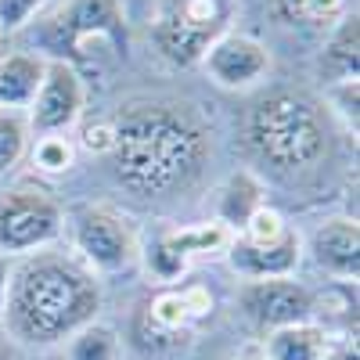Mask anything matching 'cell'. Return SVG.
I'll use <instances>...</instances> for the list:
<instances>
[{
	"instance_id": "17",
	"label": "cell",
	"mask_w": 360,
	"mask_h": 360,
	"mask_svg": "<svg viewBox=\"0 0 360 360\" xmlns=\"http://www.w3.org/2000/svg\"><path fill=\"white\" fill-rule=\"evenodd\" d=\"M332 332H324L314 321H299V324H285L266 332L263 342V360H321Z\"/></svg>"
},
{
	"instance_id": "9",
	"label": "cell",
	"mask_w": 360,
	"mask_h": 360,
	"mask_svg": "<svg viewBox=\"0 0 360 360\" xmlns=\"http://www.w3.org/2000/svg\"><path fill=\"white\" fill-rule=\"evenodd\" d=\"M310 307H314V292L307 285H299L295 278L242 281V288H238V310L263 335L285 324L310 321Z\"/></svg>"
},
{
	"instance_id": "28",
	"label": "cell",
	"mask_w": 360,
	"mask_h": 360,
	"mask_svg": "<svg viewBox=\"0 0 360 360\" xmlns=\"http://www.w3.org/2000/svg\"><path fill=\"white\" fill-rule=\"evenodd\" d=\"M321 360H360V349H356V332H353V335H339V339H332Z\"/></svg>"
},
{
	"instance_id": "15",
	"label": "cell",
	"mask_w": 360,
	"mask_h": 360,
	"mask_svg": "<svg viewBox=\"0 0 360 360\" xmlns=\"http://www.w3.org/2000/svg\"><path fill=\"white\" fill-rule=\"evenodd\" d=\"M317 69H321V79L328 86L360 76V18H356V11H349L335 22L332 37H328V44L321 51Z\"/></svg>"
},
{
	"instance_id": "5",
	"label": "cell",
	"mask_w": 360,
	"mask_h": 360,
	"mask_svg": "<svg viewBox=\"0 0 360 360\" xmlns=\"http://www.w3.org/2000/svg\"><path fill=\"white\" fill-rule=\"evenodd\" d=\"M44 58H62L72 69L90 54V47L127 54V15L119 0H65L40 33Z\"/></svg>"
},
{
	"instance_id": "25",
	"label": "cell",
	"mask_w": 360,
	"mask_h": 360,
	"mask_svg": "<svg viewBox=\"0 0 360 360\" xmlns=\"http://www.w3.org/2000/svg\"><path fill=\"white\" fill-rule=\"evenodd\" d=\"M44 8H47V0H0V33L4 37L18 33V29H25Z\"/></svg>"
},
{
	"instance_id": "24",
	"label": "cell",
	"mask_w": 360,
	"mask_h": 360,
	"mask_svg": "<svg viewBox=\"0 0 360 360\" xmlns=\"http://www.w3.org/2000/svg\"><path fill=\"white\" fill-rule=\"evenodd\" d=\"M292 231L295 227L285 220V213H278L274 205H259L234 238H242V242H249V245H278V242H285Z\"/></svg>"
},
{
	"instance_id": "29",
	"label": "cell",
	"mask_w": 360,
	"mask_h": 360,
	"mask_svg": "<svg viewBox=\"0 0 360 360\" xmlns=\"http://www.w3.org/2000/svg\"><path fill=\"white\" fill-rule=\"evenodd\" d=\"M8 278H11V256L0 252V314H4V295H8Z\"/></svg>"
},
{
	"instance_id": "11",
	"label": "cell",
	"mask_w": 360,
	"mask_h": 360,
	"mask_svg": "<svg viewBox=\"0 0 360 360\" xmlns=\"http://www.w3.org/2000/svg\"><path fill=\"white\" fill-rule=\"evenodd\" d=\"M307 252L324 274H332L346 285L349 281L356 285V274H360V227H356L353 217H332V220L317 224V231L307 242Z\"/></svg>"
},
{
	"instance_id": "20",
	"label": "cell",
	"mask_w": 360,
	"mask_h": 360,
	"mask_svg": "<svg viewBox=\"0 0 360 360\" xmlns=\"http://www.w3.org/2000/svg\"><path fill=\"white\" fill-rule=\"evenodd\" d=\"M166 238L188 259H195V256H205V252H227L234 234L217 220H205V224H191V227H180V231H166Z\"/></svg>"
},
{
	"instance_id": "14",
	"label": "cell",
	"mask_w": 360,
	"mask_h": 360,
	"mask_svg": "<svg viewBox=\"0 0 360 360\" xmlns=\"http://www.w3.org/2000/svg\"><path fill=\"white\" fill-rule=\"evenodd\" d=\"M44 69H47V58L37 51H15L0 58V108L25 112L40 90Z\"/></svg>"
},
{
	"instance_id": "26",
	"label": "cell",
	"mask_w": 360,
	"mask_h": 360,
	"mask_svg": "<svg viewBox=\"0 0 360 360\" xmlns=\"http://www.w3.org/2000/svg\"><path fill=\"white\" fill-rule=\"evenodd\" d=\"M328 112H335L342 119V127L356 134V79L328 86Z\"/></svg>"
},
{
	"instance_id": "16",
	"label": "cell",
	"mask_w": 360,
	"mask_h": 360,
	"mask_svg": "<svg viewBox=\"0 0 360 360\" xmlns=\"http://www.w3.org/2000/svg\"><path fill=\"white\" fill-rule=\"evenodd\" d=\"M259 205H266L263 180L252 169H238V173H231L224 180V188L217 191V224H224L231 234H238Z\"/></svg>"
},
{
	"instance_id": "8",
	"label": "cell",
	"mask_w": 360,
	"mask_h": 360,
	"mask_svg": "<svg viewBox=\"0 0 360 360\" xmlns=\"http://www.w3.org/2000/svg\"><path fill=\"white\" fill-rule=\"evenodd\" d=\"M86 108V83L83 72L72 69L62 58H47V69L40 79V90L33 105L25 108V123L33 137L44 134H69L72 127H79Z\"/></svg>"
},
{
	"instance_id": "23",
	"label": "cell",
	"mask_w": 360,
	"mask_h": 360,
	"mask_svg": "<svg viewBox=\"0 0 360 360\" xmlns=\"http://www.w3.org/2000/svg\"><path fill=\"white\" fill-rule=\"evenodd\" d=\"M141 259H144V266H148V274H152L155 281H162V285H173L176 278H184V270L191 266V259L180 252L166 234L152 238V245L141 252Z\"/></svg>"
},
{
	"instance_id": "1",
	"label": "cell",
	"mask_w": 360,
	"mask_h": 360,
	"mask_svg": "<svg viewBox=\"0 0 360 360\" xmlns=\"http://www.w3.org/2000/svg\"><path fill=\"white\" fill-rule=\"evenodd\" d=\"M213 155L202 115L188 101L134 98L112 115V173L134 198L159 202L191 191Z\"/></svg>"
},
{
	"instance_id": "21",
	"label": "cell",
	"mask_w": 360,
	"mask_h": 360,
	"mask_svg": "<svg viewBox=\"0 0 360 360\" xmlns=\"http://www.w3.org/2000/svg\"><path fill=\"white\" fill-rule=\"evenodd\" d=\"M76 137L69 134H44L33 137V148H29V159L40 173H69L76 162Z\"/></svg>"
},
{
	"instance_id": "4",
	"label": "cell",
	"mask_w": 360,
	"mask_h": 360,
	"mask_svg": "<svg viewBox=\"0 0 360 360\" xmlns=\"http://www.w3.org/2000/svg\"><path fill=\"white\" fill-rule=\"evenodd\" d=\"M238 15V0H159L152 15V44L173 69H195L205 51Z\"/></svg>"
},
{
	"instance_id": "30",
	"label": "cell",
	"mask_w": 360,
	"mask_h": 360,
	"mask_svg": "<svg viewBox=\"0 0 360 360\" xmlns=\"http://www.w3.org/2000/svg\"><path fill=\"white\" fill-rule=\"evenodd\" d=\"M0 360H22V349H18L4 332H0Z\"/></svg>"
},
{
	"instance_id": "6",
	"label": "cell",
	"mask_w": 360,
	"mask_h": 360,
	"mask_svg": "<svg viewBox=\"0 0 360 360\" xmlns=\"http://www.w3.org/2000/svg\"><path fill=\"white\" fill-rule=\"evenodd\" d=\"M72 252L94 270L98 278L123 274L141 259V242L134 224L108 202H83L69 213Z\"/></svg>"
},
{
	"instance_id": "10",
	"label": "cell",
	"mask_w": 360,
	"mask_h": 360,
	"mask_svg": "<svg viewBox=\"0 0 360 360\" xmlns=\"http://www.w3.org/2000/svg\"><path fill=\"white\" fill-rule=\"evenodd\" d=\"M205 69V76L213 79L217 86L224 90H249L256 83L266 79L270 65H274V58H270L266 44L256 40L252 33H224L213 47L205 51V58L198 62Z\"/></svg>"
},
{
	"instance_id": "13",
	"label": "cell",
	"mask_w": 360,
	"mask_h": 360,
	"mask_svg": "<svg viewBox=\"0 0 360 360\" xmlns=\"http://www.w3.org/2000/svg\"><path fill=\"white\" fill-rule=\"evenodd\" d=\"M205 314H213V292L202 285H184V288H162L148 303V324L162 335L188 332Z\"/></svg>"
},
{
	"instance_id": "12",
	"label": "cell",
	"mask_w": 360,
	"mask_h": 360,
	"mask_svg": "<svg viewBox=\"0 0 360 360\" xmlns=\"http://www.w3.org/2000/svg\"><path fill=\"white\" fill-rule=\"evenodd\" d=\"M303 263V234L292 231L278 245H249L242 238H231L227 245V266L242 281H263V278H292Z\"/></svg>"
},
{
	"instance_id": "19",
	"label": "cell",
	"mask_w": 360,
	"mask_h": 360,
	"mask_svg": "<svg viewBox=\"0 0 360 360\" xmlns=\"http://www.w3.org/2000/svg\"><path fill=\"white\" fill-rule=\"evenodd\" d=\"M62 346H65L62 360H119V335H115V328H108L101 321L79 328Z\"/></svg>"
},
{
	"instance_id": "32",
	"label": "cell",
	"mask_w": 360,
	"mask_h": 360,
	"mask_svg": "<svg viewBox=\"0 0 360 360\" xmlns=\"http://www.w3.org/2000/svg\"><path fill=\"white\" fill-rule=\"evenodd\" d=\"M33 360H58V356H33Z\"/></svg>"
},
{
	"instance_id": "27",
	"label": "cell",
	"mask_w": 360,
	"mask_h": 360,
	"mask_svg": "<svg viewBox=\"0 0 360 360\" xmlns=\"http://www.w3.org/2000/svg\"><path fill=\"white\" fill-rule=\"evenodd\" d=\"M76 148L108 159V152H112V115L108 119H94V123H83L79 137H76Z\"/></svg>"
},
{
	"instance_id": "7",
	"label": "cell",
	"mask_w": 360,
	"mask_h": 360,
	"mask_svg": "<svg viewBox=\"0 0 360 360\" xmlns=\"http://www.w3.org/2000/svg\"><path fill=\"white\" fill-rule=\"evenodd\" d=\"M65 231V209L40 184H15L0 191V252L25 256L54 245Z\"/></svg>"
},
{
	"instance_id": "2",
	"label": "cell",
	"mask_w": 360,
	"mask_h": 360,
	"mask_svg": "<svg viewBox=\"0 0 360 360\" xmlns=\"http://www.w3.org/2000/svg\"><path fill=\"white\" fill-rule=\"evenodd\" d=\"M101 314V278L72 249H37L11 259L0 332L18 349H54Z\"/></svg>"
},
{
	"instance_id": "3",
	"label": "cell",
	"mask_w": 360,
	"mask_h": 360,
	"mask_svg": "<svg viewBox=\"0 0 360 360\" xmlns=\"http://www.w3.org/2000/svg\"><path fill=\"white\" fill-rule=\"evenodd\" d=\"M242 144L259 169L274 176H299L328 155L332 112L307 90H266L245 115Z\"/></svg>"
},
{
	"instance_id": "22",
	"label": "cell",
	"mask_w": 360,
	"mask_h": 360,
	"mask_svg": "<svg viewBox=\"0 0 360 360\" xmlns=\"http://www.w3.org/2000/svg\"><path fill=\"white\" fill-rule=\"evenodd\" d=\"M29 141H33V134H29L25 112L0 108V176L22 162V155L29 152Z\"/></svg>"
},
{
	"instance_id": "31",
	"label": "cell",
	"mask_w": 360,
	"mask_h": 360,
	"mask_svg": "<svg viewBox=\"0 0 360 360\" xmlns=\"http://www.w3.org/2000/svg\"><path fill=\"white\" fill-rule=\"evenodd\" d=\"M4 54H8V37L0 33V58H4Z\"/></svg>"
},
{
	"instance_id": "18",
	"label": "cell",
	"mask_w": 360,
	"mask_h": 360,
	"mask_svg": "<svg viewBox=\"0 0 360 360\" xmlns=\"http://www.w3.org/2000/svg\"><path fill=\"white\" fill-rule=\"evenodd\" d=\"M270 11L285 25H335L349 15V0H270Z\"/></svg>"
}]
</instances>
